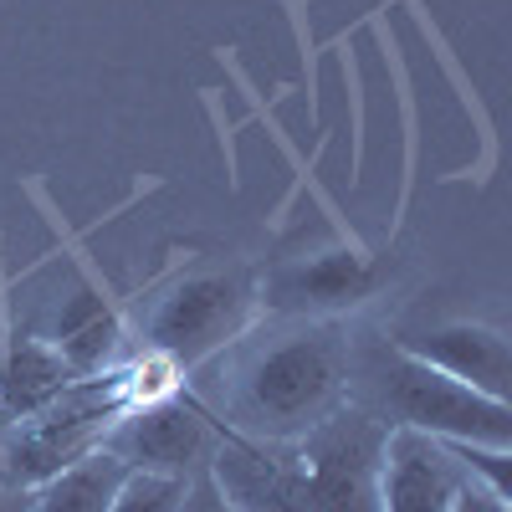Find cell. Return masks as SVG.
<instances>
[{"label": "cell", "instance_id": "obj_10", "mask_svg": "<svg viewBox=\"0 0 512 512\" xmlns=\"http://www.w3.org/2000/svg\"><path fill=\"white\" fill-rule=\"evenodd\" d=\"M395 344L492 400H507L512 390V349H507V333L492 323H431V328L400 333Z\"/></svg>", "mask_w": 512, "mask_h": 512}, {"label": "cell", "instance_id": "obj_11", "mask_svg": "<svg viewBox=\"0 0 512 512\" xmlns=\"http://www.w3.org/2000/svg\"><path fill=\"white\" fill-rule=\"evenodd\" d=\"M36 338H47V344L88 379V374H103L118 354V338H123V323L118 313L98 297V287L77 282L67 297H57V308L47 313V323L31 328Z\"/></svg>", "mask_w": 512, "mask_h": 512}, {"label": "cell", "instance_id": "obj_16", "mask_svg": "<svg viewBox=\"0 0 512 512\" xmlns=\"http://www.w3.org/2000/svg\"><path fill=\"white\" fill-rule=\"evenodd\" d=\"M451 512H512V497H497L492 487H482L477 477H466L461 492H456V507Z\"/></svg>", "mask_w": 512, "mask_h": 512}, {"label": "cell", "instance_id": "obj_8", "mask_svg": "<svg viewBox=\"0 0 512 512\" xmlns=\"http://www.w3.org/2000/svg\"><path fill=\"white\" fill-rule=\"evenodd\" d=\"M374 287V262L359 251H323L256 277V308L267 318H338L364 303Z\"/></svg>", "mask_w": 512, "mask_h": 512}, {"label": "cell", "instance_id": "obj_5", "mask_svg": "<svg viewBox=\"0 0 512 512\" xmlns=\"http://www.w3.org/2000/svg\"><path fill=\"white\" fill-rule=\"evenodd\" d=\"M384 436H390V425L349 395L333 415H323L313 431L292 441L313 512H379Z\"/></svg>", "mask_w": 512, "mask_h": 512}, {"label": "cell", "instance_id": "obj_4", "mask_svg": "<svg viewBox=\"0 0 512 512\" xmlns=\"http://www.w3.org/2000/svg\"><path fill=\"white\" fill-rule=\"evenodd\" d=\"M256 272L200 267L169 282L144 313V349L164 369H195L256 323Z\"/></svg>", "mask_w": 512, "mask_h": 512}, {"label": "cell", "instance_id": "obj_15", "mask_svg": "<svg viewBox=\"0 0 512 512\" xmlns=\"http://www.w3.org/2000/svg\"><path fill=\"white\" fill-rule=\"evenodd\" d=\"M180 512H236L226 497H221V487L210 482V472H195L190 482H185V497H180Z\"/></svg>", "mask_w": 512, "mask_h": 512}, {"label": "cell", "instance_id": "obj_1", "mask_svg": "<svg viewBox=\"0 0 512 512\" xmlns=\"http://www.w3.org/2000/svg\"><path fill=\"white\" fill-rule=\"evenodd\" d=\"M221 354V425L251 441H297L349 400L354 338L338 318H262Z\"/></svg>", "mask_w": 512, "mask_h": 512}, {"label": "cell", "instance_id": "obj_12", "mask_svg": "<svg viewBox=\"0 0 512 512\" xmlns=\"http://www.w3.org/2000/svg\"><path fill=\"white\" fill-rule=\"evenodd\" d=\"M82 374L47 344V338H36L31 328L6 338L0 344V415H6L11 425L47 410L62 390H72Z\"/></svg>", "mask_w": 512, "mask_h": 512}, {"label": "cell", "instance_id": "obj_9", "mask_svg": "<svg viewBox=\"0 0 512 512\" xmlns=\"http://www.w3.org/2000/svg\"><path fill=\"white\" fill-rule=\"evenodd\" d=\"M466 472L446 441L410 431V425H390L379 456V512H451Z\"/></svg>", "mask_w": 512, "mask_h": 512}, {"label": "cell", "instance_id": "obj_7", "mask_svg": "<svg viewBox=\"0 0 512 512\" xmlns=\"http://www.w3.org/2000/svg\"><path fill=\"white\" fill-rule=\"evenodd\" d=\"M205 472L236 512H313L292 441H251L221 425Z\"/></svg>", "mask_w": 512, "mask_h": 512}, {"label": "cell", "instance_id": "obj_3", "mask_svg": "<svg viewBox=\"0 0 512 512\" xmlns=\"http://www.w3.org/2000/svg\"><path fill=\"white\" fill-rule=\"evenodd\" d=\"M139 374H144L139 364L88 374V379H77L72 390H62L47 410L16 420V431L6 441L11 487H41L47 477H57L62 466L93 456L103 446V436H108V425L128 405H139V400L154 395V390L139 384Z\"/></svg>", "mask_w": 512, "mask_h": 512}, {"label": "cell", "instance_id": "obj_14", "mask_svg": "<svg viewBox=\"0 0 512 512\" xmlns=\"http://www.w3.org/2000/svg\"><path fill=\"white\" fill-rule=\"evenodd\" d=\"M190 477H159V472H128L123 487L113 492L108 512H180Z\"/></svg>", "mask_w": 512, "mask_h": 512}, {"label": "cell", "instance_id": "obj_6", "mask_svg": "<svg viewBox=\"0 0 512 512\" xmlns=\"http://www.w3.org/2000/svg\"><path fill=\"white\" fill-rule=\"evenodd\" d=\"M221 420L200 410L195 400L164 390L149 395L139 405H128L113 425L98 451L118 456L128 472H159V477H195L205 472L210 451H216Z\"/></svg>", "mask_w": 512, "mask_h": 512}, {"label": "cell", "instance_id": "obj_17", "mask_svg": "<svg viewBox=\"0 0 512 512\" xmlns=\"http://www.w3.org/2000/svg\"><path fill=\"white\" fill-rule=\"evenodd\" d=\"M31 507V487H11V492H0V512H26Z\"/></svg>", "mask_w": 512, "mask_h": 512}, {"label": "cell", "instance_id": "obj_13", "mask_svg": "<svg viewBox=\"0 0 512 512\" xmlns=\"http://www.w3.org/2000/svg\"><path fill=\"white\" fill-rule=\"evenodd\" d=\"M128 466L108 451H93L72 466H62L57 477H47L41 487H31V507L26 512H108L113 492L123 487Z\"/></svg>", "mask_w": 512, "mask_h": 512}, {"label": "cell", "instance_id": "obj_2", "mask_svg": "<svg viewBox=\"0 0 512 512\" xmlns=\"http://www.w3.org/2000/svg\"><path fill=\"white\" fill-rule=\"evenodd\" d=\"M349 395L364 400L384 425H410L436 441H472L512 451V405L461 384L425 359L405 354L395 338H354Z\"/></svg>", "mask_w": 512, "mask_h": 512}]
</instances>
